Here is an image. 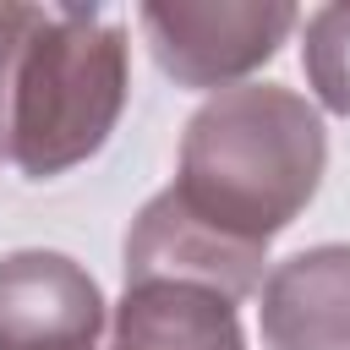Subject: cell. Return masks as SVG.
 Returning a JSON list of instances; mask_svg holds the SVG:
<instances>
[{
	"label": "cell",
	"instance_id": "obj_4",
	"mask_svg": "<svg viewBox=\"0 0 350 350\" xmlns=\"http://www.w3.org/2000/svg\"><path fill=\"white\" fill-rule=\"evenodd\" d=\"M262 262H268V246L213 230L175 191L148 197L126 230V284L175 279V284H197V290H213L230 306H241L262 284Z\"/></svg>",
	"mask_w": 350,
	"mask_h": 350
},
{
	"label": "cell",
	"instance_id": "obj_2",
	"mask_svg": "<svg viewBox=\"0 0 350 350\" xmlns=\"http://www.w3.org/2000/svg\"><path fill=\"white\" fill-rule=\"evenodd\" d=\"M126 93V33L93 5H44L11 93V164L33 180L88 164L109 142Z\"/></svg>",
	"mask_w": 350,
	"mask_h": 350
},
{
	"label": "cell",
	"instance_id": "obj_3",
	"mask_svg": "<svg viewBox=\"0 0 350 350\" xmlns=\"http://www.w3.org/2000/svg\"><path fill=\"white\" fill-rule=\"evenodd\" d=\"M137 22L164 77L224 93L279 55L301 11L284 0H148Z\"/></svg>",
	"mask_w": 350,
	"mask_h": 350
},
{
	"label": "cell",
	"instance_id": "obj_8",
	"mask_svg": "<svg viewBox=\"0 0 350 350\" xmlns=\"http://www.w3.org/2000/svg\"><path fill=\"white\" fill-rule=\"evenodd\" d=\"M301 66L323 109L350 115V5H323L306 16Z\"/></svg>",
	"mask_w": 350,
	"mask_h": 350
},
{
	"label": "cell",
	"instance_id": "obj_1",
	"mask_svg": "<svg viewBox=\"0 0 350 350\" xmlns=\"http://www.w3.org/2000/svg\"><path fill=\"white\" fill-rule=\"evenodd\" d=\"M323 164L328 131L317 104L279 82H241L186 120L170 191L213 230L268 246L317 197Z\"/></svg>",
	"mask_w": 350,
	"mask_h": 350
},
{
	"label": "cell",
	"instance_id": "obj_5",
	"mask_svg": "<svg viewBox=\"0 0 350 350\" xmlns=\"http://www.w3.org/2000/svg\"><path fill=\"white\" fill-rule=\"evenodd\" d=\"M104 334L98 279L44 246L0 257V350H93Z\"/></svg>",
	"mask_w": 350,
	"mask_h": 350
},
{
	"label": "cell",
	"instance_id": "obj_6",
	"mask_svg": "<svg viewBox=\"0 0 350 350\" xmlns=\"http://www.w3.org/2000/svg\"><path fill=\"white\" fill-rule=\"evenodd\" d=\"M268 350H350V246H306L262 279Z\"/></svg>",
	"mask_w": 350,
	"mask_h": 350
},
{
	"label": "cell",
	"instance_id": "obj_9",
	"mask_svg": "<svg viewBox=\"0 0 350 350\" xmlns=\"http://www.w3.org/2000/svg\"><path fill=\"white\" fill-rule=\"evenodd\" d=\"M44 5H0V164H11V93Z\"/></svg>",
	"mask_w": 350,
	"mask_h": 350
},
{
	"label": "cell",
	"instance_id": "obj_7",
	"mask_svg": "<svg viewBox=\"0 0 350 350\" xmlns=\"http://www.w3.org/2000/svg\"><path fill=\"white\" fill-rule=\"evenodd\" d=\"M109 339V350H246L235 306L213 290L175 279L126 284Z\"/></svg>",
	"mask_w": 350,
	"mask_h": 350
}]
</instances>
